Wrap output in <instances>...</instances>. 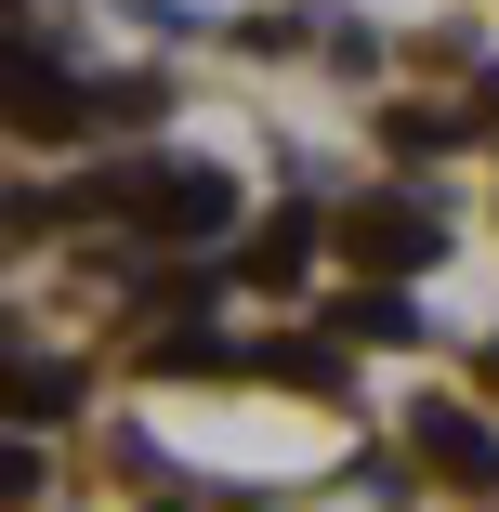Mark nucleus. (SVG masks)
<instances>
[{
  "label": "nucleus",
  "instance_id": "nucleus-8",
  "mask_svg": "<svg viewBox=\"0 0 499 512\" xmlns=\"http://www.w3.org/2000/svg\"><path fill=\"white\" fill-rule=\"evenodd\" d=\"M158 368H237V342H211V329H171V342H158Z\"/></svg>",
  "mask_w": 499,
  "mask_h": 512
},
{
  "label": "nucleus",
  "instance_id": "nucleus-4",
  "mask_svg": "<svg viewBox=\"0 0 499 512\" xmlns=\"http://www.w3.org/2000/svg\"><path fill=\"white\" fill-rule=\"evenodd\" d=\"M303 263H316V211H276V224L250 237V276H263V289H289Z\"/></svg>",
  "mask_w": 499,
  "mask_h": 512
},
{
  "label": "nucleus",
  "instance_id": "nucleus-6",
  "mask_svg": "<svg viewBox=\"0 0 499 512\" xmlns=\"http://www.w3.org/2000/svg\"><path fill=\"white\" fill-rule=\"evenodd\" d=\"M329 329H342V342H408L421 316H408L394 289H355V302H329Z\"/></svg>",
  "mask_w": 499,
  "mask_h": 512
},
{
  "label": "nucleus",
  "instance_id": "nucleus-5",
  "mask_svg": "<svg viewBox=\"0 0 499 512\" xmlns=\"http://www.w3.org/2000/svg\"><path fill=\"white\" fill-rule=\"evenodd\" d=\"M250 368H263V381H303V394H342V342H303V329H289V342H263Z\"/></svg>",
  "mask_w": 499,
  "mask_h": 512
},
{
  "label": "nucleus",
  "instance_id": "nucleus-2",
  "mask_svg": "<svg viewBox=\"0 0 499 512\" xmlns=\"http://www.w3.org/2000/svg\"><path fill=\"white\" fill-rule=\"evenodd\" d=\"M342 250H355L368 276H421V263L447 250V224H434V211H408V197H368V211L342 224Z\"/></svg>",
  "mask_w": 499,
  "mask_h": 512
},
{
  "label": "nucleus",
  "instance_id": "nucleus-1",
  "mask_svg": "<svg viewBox=\"0 0 499 512\" xmlns=\"http://www.w3.org/2000/svg\"><path fill=\"white\" fill-rule=\"evenodd\" d=\"M79 211H132L145 237H224L237 184H224V171H197V158H145V171H106Z\"/></svg>",
  "mask_w": 499,
  "mask_h": 512
},
{
  "label": "nucleus",
  "instance_id": "nucleus-7",
  "mask_svg": "<svg viewBox=\"0 0 499 512\" xmlns=\"http://www.w3.org/2000/svg\"><path fill=\"white\" fill-rule=\"evenodd\" d=\"M66 394H79V368H40V355H14V421H53Z\"/></svg>",
  "mask_w": 499,
  "mask_h": 512
},
{
  "label": "nucleus",
  "instance_id": "nucleus-3",
  "mask_svg": "<svg viewBox=\"0 0 499 512\" xmlns=\"http://www.w3.org/2000/svg\"><path fill=\"white\" fill-rule=\"evenodd\" d=\"M408 434H421V460H434L447 486H499V447H486V421H460V407H421Z\"/></svg>",
  "mask_w": 499,
  "mask_h": 512
}]
</instances>
